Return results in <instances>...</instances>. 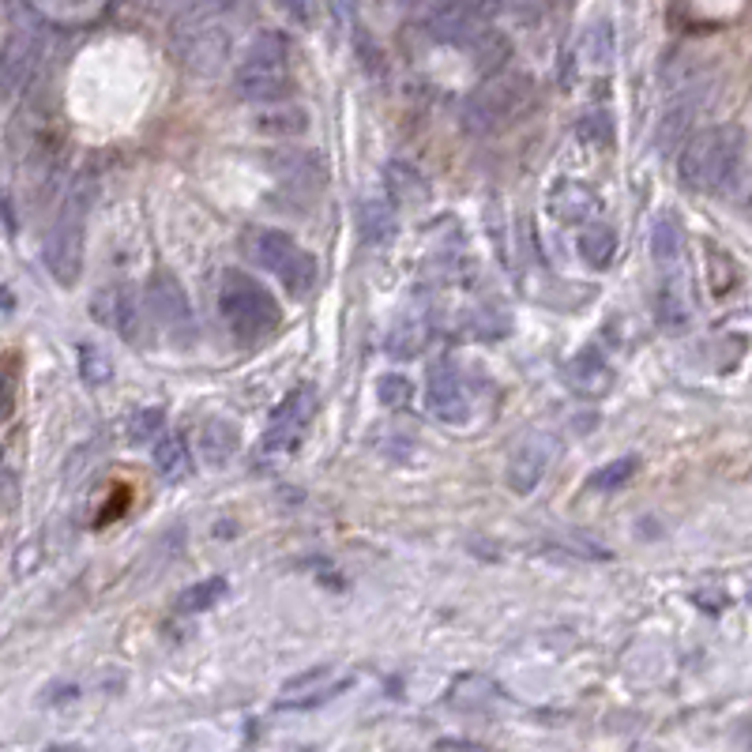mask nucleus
Instances as JSON below:
<instances>
[{
  "label": "nucleus",
  "mask_w": 752,
  "mask_h": 752,
  "mask_svg": "<svg viewBox=\"0 0 752 752\" xmlns=\"http://www.w3.org/2000/svg\"><path fill=\"white\" fill-rule=\"evenodd\" d=\"M741 147H745V136H741L738 125L703 128L681 147L677 181L689 192H700V196L703 192H727L730 181L738 178Z\"/></svg>",
  "instance_id": "f257e3e1"
},
{
  "label": "nucleus",
  "mask_w": 752,
  "mask_h": 752,
  "mask_svg": "<svg viewBox=\"0 0 752 752\" xmlns=\"http://www.w3.org/2000/svg\"><path fill=\"white\" fill-rule=\"evenodd\" d=\"M535 98V79L527 72L504 68L497 76H485L463 103V128L471 136H493L519 121V114Z\"/></svg>",
  "instance_id": "f03ea898"
},
{
  "label": "nucleus",
  "mask_w": 752,
  "mask_h": 752,
  "mask_svg": "<svg viewBox=\"0 0 752 752\" xmlns=\"http://www.w3.org/2000/svg\"><path fill=\"white\" fill-rule=\"evenodd\" d=\"M218 309L230 327L234 339L241 343H264L282 320V309L275 301V293L264 287L260 279L245 271H226L223 290H218Z\"/></svg>",
  "instance_id": "7ed1b4c3"
},
{
  "label": "nucleus",
  "mask_w": 752,
  "mask_h": 752,
  "mask_svg": "<svg viewBox=\"0 0 752 752\" xmlns=\"http://www.w3.org/2000/svg\"><path fill=\"white\" fill-rule=\"evenodd\" d=\"M290 42L279 31H260L249 45V53L234 68V87L245 103L264 106L279 103L290 90Z\"/></svg>",
  "instance_id": "20e7f679"
},
{
  "label": "nucleus",
  "mask_w": 752,
  "mask_h": 752,
  "mask_svg": "<svg viewBox=\"0 0 752 752\" xmlns=\"http://www.w3.org/2000/svg\"><path fill=\"white\" fill-rule=\"evenodd\" d=\"M90 204H95V185H90V181H79V185L68 192V200H64L50 237H45V253H42L45 268H50V275L61 282V287H72V282L79 279V271H84Z\"/></svg>",
  "instance_id": "39448f33"
},
{
  "label": "nucleus",
  "mask_w": 752,
  "mask_h": 752,
  "mask_svg": "<svg viewBox=\"0 0 752 752\" xmlns=\"http://www.w3.org/2000/svg\"><path fill=\"white\" fill-rule=\"evenodd\" d=\"M245 256L260 271L275 275L293 298H301V293L316 287V260L290 234L271 230V226H256V230L245 234Z\"/></svg>",
  "instance_id": "423d86ee"
},
{
  "label": "nucleus",
  "mask_w": 752,
  "mask_h": 752,
  "mask_svg": "<svg viewBox=\"0 0 752 752\" xmlns=\"http://www.w3.org/2000/svg\"><path fill=\"white\" fill-rule=\"evenodd\" d=\"M170 50L189 76L211 79L230 64L234 34L223 26V15H215V20H173Z\"/></svg>",
  "instance_id": "0eeeda50"
},
{
  "label": "nucleus",
  "mask_w": 752,
  "mask_h": 752,
  "mask_svg": "<svg viewBox=\"0 0 752 752\" xmlns=\"http://www.w3.org/2000/svg\"><path fill=\"white\" fill-rule=\"evenodd\" d=\"M143 301H147V313H151L154 324H159L178 346H185L189 339L196 335V320H192L189 293L173 271H154L151 279H147Z\"/></svg>",
  "instance_id": "6e6552de"
},
{
  "label": "nucleus",
  "mask_w": 752,
  "mask_h": 752,
  "mask_svg": "<svg viewBox=\"0 0 752 752\" xmlns=\"http://www.w3.org/2000/svg\"><path fill=\"white\" fill-rule=\"evenodd\" d=\"M316 402H320V396L313 384L293 388L290 396L275 407L268 429H264V452H293V448L301 444V437H305L309 421L316 415Z\"/></svg>",
  "instance_id": "1a4fd4ad"
},
{
  "label": "nucleus",
  "mask_w": 752,
  "mask_h": 752,
  "mask_svg": "<svg viewBox=\"0 0 752 752\" xmlns=\"http://www.w3.org/2000/svg\"><path fill=\"white\" fill-rule=\"evenodd\" d=\"M554 455H557V437L554 433L538 429V433L523 437L519 444L512 448L508 471H504V482H508V490L516 493V497H527V493H535L538 485H542L549 463H554Z\"/></svg>",
  "instance_id": "9d476101"
},
{
  "label": "nucleus",
  "mask_w": 752,
  "mask_h": 752,
  "mask_svg": "<svg viewBox=\"0 0 752 752\" xmlns=\"http://www.w3.org/2000/svg\"><path fill=\"white\" fill-rule=\"evenodd\" d=\"M39 31L34 26H15L8 34L4 50H0V95H20V90L31 84L34 68H39Z\"/></svg>",
  "instance_id": "9b49d317"
},
{
  "label": "nucleus",
  "mask_w": 752,
  "mask_h": 752,
  "mask_svg": "<svg viewBox=\"0 0 752 752\" xmlns=\"http://www.w3.org/2000/svg\"><path fill=\"white\" fill-rule=\"evenodd\" d=\"M426 407L429 415L448 421V426H463L466 418H471V396H466L460 373H455V365L440 362L429 369V380H426Z\"/></svg>",
  "instance_id": "f8f14e48"
},
{
  "label": "nucleus",
  "mask_w": 752,
  "mask_h": 752,
  "mask_svg": "<svg viewBox=\"0 0 752 752\" xmlns=\"http://www.w3.org/2000/svg\"><path fill=\"white\" fill-rule=\"evenodd\" d=\"M490 26L493 23H485L474 12H466L460 0H440L433 12L426 15V31L433 34V42L455 45V50H471Z\"/></svg>",
  "instance_id": "ddd939ff"
},
{
  "label": "nucleus",
  "mask_w": 752,
  "mask_h": 752,
  "mask_svg": "<svg viewBox=\"0 0 752 752\" xmlns=\"http://www.w3.org/2000/svg\"><path fill=\"white\" fill-rule=\"evenodd\" d=\"M655 316L666 332H681V327L692 324V287H689V275H685V264L681 268L658 271Z\"/></svg>",
  "instance_id": "4468645a"
},
{
  "label": "nucleus",
  "mask_w": 752,
  "mask_h": 752,
  "mask_svg": "<svg viewBox=\"0 0 752 752\" xmlns=\"http://www.w3.org/2000/svg\"><path fill=\"white\" fill-rule=\"evenodd\" d=\"M268 170L287 189H298V192H316L327 181L324 154H313V151H271Z\"/></svg>",
  "instance_id": "2eb2a0df"
},
{
  "label": "nucleus",
  "mask_w": 752,
  "mask_h": 752,
  "mask_svg": "<svg viewBox=\"0 0 752 752\" xmlns=\"http://www.w3.org/2000/svg\"><path fill=\"white\" fill-rule=\"evenodd\" d=\"M546 207L557 223H591V218L602 211V200H599V192L591 185H583V181H554V189H549V196H546Z\"/></svg>",
  "instance_id": "dca6fc26"
},
{
  "label": "nucleus",
  "mask_w": 752,
  "mask_h": 752,
  "mask_svg": "<svg viewBox=\"0 0 752 752\" xmlns=\"http://www.w3.org/2000/svg\"><path fill=\"white\" fill-rule=\"evenodd\" d=\"M90 313H95L98 324L109 327V332H117L121 339H128V343H136V332H140V305H136L132 290H125V287L103 290L95 301H90Z\"/></svg>",
  "instance_id": "f3484780"
},
{
  "label": "nucleus",
  "mask_w": 752,
  "mask_h": 752,
  "mask_svg": "<svg viewBox=\"0 0 752 752\" xmlns=\"http://www.w3.org/2000/svg\"><path fill=\"white\" fill-rule=\"evenodd\" d=\"M253 132L260 136H275V140H293V136L309 132V109L290 103V98H279V103H264L253 106Z\"/></svg>",
  "instance_id": "a211bd4d"
},
{
  "label": "nucleus",
  "mask_w": 752,
  "mask_h": 752,
  "mask_svg": "<svg viewBox=\"0 0 752 752\" xmlns=\"http://www.w3.org/2000/svg\"><path fill=\"white\" fill-rule=\"evenodd\" d=\"M384 189H388L391 204L410 207V211L426 207L429 196H433V189H429V178L410 159H391L388 166H384Z\"/></svg>",
  "instance_id": "6ab92c4d"
},
{
  "label": "nucleus",
  "mask_w": 752,
  "mask_h": 752,
  "mask_svg": "<svg viewBox=\"0 0 752 752\" xmlns=\"http://www.w3.org/2000/svg\"><path fill=\"white\" fill-rule=\"evenodd\" d=\"M565 380L572 384L580 396L587 399H594V396H602V391H610V384H613V369H610V362L602 357L594 346H587V351H580L568 362V369H565Z\"/></svg>",
  "instance_id": "aec40b11"
},
{
  "label": "nucleus",
  "mask_w": 752,
  "mask_h": 752,
  "mask_svg": "<svg viewBox=\"0 0 752 752\" xmlns=\"http://www.w3.org/2000/svg\"><path fill=\"white\" fill-rule=\"evenodd\" d=\"M651 260H655L658 271L666 268H681L685 264V230L674 215H658L655 226H651Z\"/></svg>",
  "instance_id": "412c9836"
},
{
  "label": "nucleus",
  "mask_w": 752,
  "mask_h": 752,
  "mask_svg": "<svg viewBox=\"0 0 752 752\" xmlns=\"http://www.w3.org/2000/svg\"><path fill=\"white\" fill-rule=\"evenodd\" d=\"M237 448H241V429L226 418H211L200 429V455L207 466H223L226 460H234Z\"/></svg>",
  "instance_id": "4be33fe9"
},
{
  "label": "nucleus",
  "mask_w": 752,
  "mask_h": 752,
  "mask_svg": "<svg viewBox=\"0 0 752 752\" xmlns=\"http://www.w3.org/2000/svg\"><path fill=\"white\" fill-rule=\"evenodd\" d=\"M357 234H362V241L373 245V249H384V245L396 241L399 218H396V211H391V204H380V200L362 204V211H357Z\"/></svg>",
  "instance_id": "5701e85b"
},
{
  "label": "nucleus",
  "mask_w": 752,
  "mask_h": 752,
  "mask_svg": "<svg viewBox=\"0 0 752 752\" xmlns=\"http://www.w3.org/2000/svg\"><path fill=\"white\" fill-rule=\"evenodd\" d=\"M613 57H617V39H613V23L599 20L583 31L580 39V61L587 72H610Z\"/></svg>",
  "instance_id": "b1692460"
},
{
  "label": "nucleus",
  "mask_w": 752,
  "mask_h": 752,
  "mask_svg": "<svg viewBox=\"0 0 752 752\" xmlns=\"http://www.w3.org/2000/svg\"><path fill=\"white\" fill-rule=\"evenodd\" d=\"M151 463H154V474H159L162 482H170V485L173 482H185L189 474H192V452H189L185 437H181V433L162 437L159 444H154Z\"/></svg>",
  "instance_id": "393cba45"
},
{
  "label": "nucleus",
  "mask_w": 752,
  "mask_h": 752,
  "mask_svg": "<svg viewBox=\"0 0 752 752\" xmlns=\"http://www.w3.org/2000/svg\"><path fill=\"white\" fill-rule=\"evenodd\" d=\"M576 249H580V260L587 264V268L602 271V268H610V264H613V253H617V234H613L606 223H587L580 230Z\"/></svg>",
  "instance_id": "a878e982"
},
{
  "label": "nucleus",
  "mask_w": 752,
  "mask_h": 752,
  "mask_svg": "<svg viewBox=\"0 0 752 752\" xmlns=\"http://www.w3.org/2000/svg\"><path fill=\"white\" fill-rule=\"evenodd\" d=\"M466 53H471V61L479 64V72H485V76H497V72L508 68V61H512V42H508V34H501L490 26V31H485Z\"/></svg>",
  "instance_id": "bb28decb"
},
{
  "label": "nucleus",
  "mask_w": 752,
  "mask_h": 752,
  "mask_svg": "<svg viewBox=\"0 0 752 752\" xmlns=\"http://www.w3.org/2000/svg\"><path fill=\"white\" fill-rule=\"evenodd\" d=\"M226 580L223 576H207V580H200V583H192L181 591V599H178V613H204V610H215L218 602L226 599Z\"/></svg>",
  "instance_id": "cd10ccee"
},
{
  "label": "nucleus",
  "mask_w": 752,
  "mask_h": 752,
  "mask_svg": "<svg viewBox=\"0 0 752 752\" xmlns=\"http://www.w3.org/2000/svg\"><path fill=\"white\" fill-rule=\"evenodd\" d=\"M708 287L715 298H730L741 287V268L733 264L730 253H722L719 245H708Z\"/></svg>",
  "instance_id": "c85d7f7f"
},
{
  "label": "nucleus",
  "mask_w": 752,
  "mask_h": 752,
  "mask_svg": "<svg viewBox=\"0 0 752 752\" xmlns=\"http://www.w3.org/2000/svg\"><path fill=\"white\" fill-rule=\"evenodd\" d=\"M636 471H640L636 455H621V460H610L606 466L591 471V479H587V490H591V493H613V490H621V485H629Z\"/></svg>",
  "instance_id": "c756f323"
},
{
  "label": "nucleus",
  "mask_w": 752,
  "mask_h": 752,
  "mask_svg": "<svg viewBox=\"0 0 752 752\" xmlns=\"http://www.w3.org/2000/svg\"><path fill=\"white\" fill-rule=\"evenodd\" d=\"M79 376H84L90 388H98V384H109V376H114V362H109V354L98 343H84V346H79Z\"/></svg>",
  "instance_id": "7c9ffc66"
},
{
  "label": "nucleus",
  "mask_w": 752,
  "mask_h": 752,
  "mask_svg": "<svg viewBox=\"0 0 752 752\" xmlns=\"http://www.w3.org/2000/svg\"><path fill=\"white\" fill-rule=\"evenodd\" d=\"M376 399H380L388 410H402L415 402V384L399 373H384L380 380H376Z\"/></svg>",
  "instance_id": "2f4dec72"
},
{
  "label": "nucleus",
  "mask_w": 752,
  "mask_h": 752,
  "mask_svg": "<svg viewBox=\"0 0 752 752\" xmlns=\"http://www.w3.org/2000/svg\"><path fill=\"white\" fill-rule=\"evenodd\" d=\"M421 346H426V324H399L396 332L388 335V354L396 357H418Z\"/></svg>",
  "instance_id": "473e14b6"
},
{
  "label": "nucleus",
  "mask_w": 752,
  "mask_h": 752,
  "mask_svg": "<svg viewBox=\"0 0 752 752\" xmlns=\"http://www.w3.org/2000/svg\"><path fill=\"white\" fill-rule=\"evenodd\" d=\"M15 396H20V357H0V415H12Z\"/></svg>",
  "instance_id": "72a5a7b5"
},
{
  "label": "nucleus",
  "mask_w": 752,
  "mask_h": 752,
  "mask_svg": "<svg viewBox=\"0 0 752 752\" xmlns=\"http://www.w3.org/2000/svg\"><path fill=\"white\" fill-rule=\"evenodd\" d=\"M162 426H166V415H162L159 407H143L128 418V440H132V444H147Z\"/></svg>",
  "instance_id": "f704fd0d"
},
{
  "label": "nucleus",
  "mask_w": 752,
  "mask_h": 752,
  "mask_svg": "<svg viewBox=\"0 0 752 752\" xmlns=\"http://www.w3.org/2000/svg\"><path fill=\"white\" fill-rule=\"evenodd\" d=\"M580 136L587 143H602V147H610L613 143V121H610V114H591V117H583L580 121Z\"/></svg>",
  "instance_id": "c9c22d12"
},
{
  "label": "nucleus",
  "mask_w": 752,
  "mask_h": 752,
  "mask_svg": "<svg viewBox=\"0 0 752 752\" xmlns=\"http://www.w3.org/2000/svg\"><path fill=\"white\" fill-rule=\"evenodd\" d=\"M730 204L738 211L741 218H749L752 223V173H738V178L730 181Z\"/></svg>",
  "instance_id": "e433bc0d"
},
{
  "label": "nucleus",
  "mask_w": 752,
  "mask_h": 752,
  "mask_svg": "<svg viewBox=\"0 0 752 752\" xmlns=\"http://www.w3.org/2000/svg\"><path fill=\"white\" fill-rule=\"evenodd\" d=\"M42 4L53 8V12H64V15H90V12H98L106 0H42Z\"/></svg>",
  "instance_id": "4c0bfd02"
},
{
  "label": "nucleus",
  "mask_w": 752,
  "mask_h": 752,
  "mask_svg": "<svg viewBox=\"0 0 752 752\" xmlns=\"http://www.w3.org/2000/svg\"><path fill=\"white\" fill-rule=\"evenodd\" d=\"M354 42H357V57L365 61V68H369L373 76H380V72H384V53H376V50H373V39L362 31V26H357V39H354Z\"/></svg>",
  "instance_id": "58836bf2"
},
{
  "label": "nucleus",
  "mask_w": 752,
  "mask_h": 752,
  "mask_svg": "<svg viewBox=\"0 0 752 752\" xmlns=\"http://www.w3.org/2000/svg\"><path fill=\"white\" fill-rule=\"evenodd\" d=\"M460 4L466 8V12L479 15V20H485V23H493L504 12V0H460Z\"/></svg>",
  "instance_id": "ea45409f"
},
{
  "label": "nucleus",
  "mask_w": 752,
  "mask_h": 752,
  "mask_svg": "<svg viewBox=\"0 0 752 752\" xmlns=\"http://www.w3.org/2000/svg\"><path fill=\"white\" fill-rule=\"evenodd\" d=\"M546 8L549 0H504V12H519V15H538Z\"/></svg>",
  "instance_id": "a19ab883"
},
{
  "label": "nucleus",
  "mask_w": 752,
  "mask_h": 752,
  "mask_svg": "<svg viewBox=\"0 0 752 752\" xmlns=\"http://www.w3.org/2000/svg\"><path fill=\"white\" fill-rule=\"evenodd\" d=\"M275 4H279L293 23H301V26L309 23V4H305V0H275Z\"/></svg>",
  "instance_id": "79ce46f5"
}]
</instances>
